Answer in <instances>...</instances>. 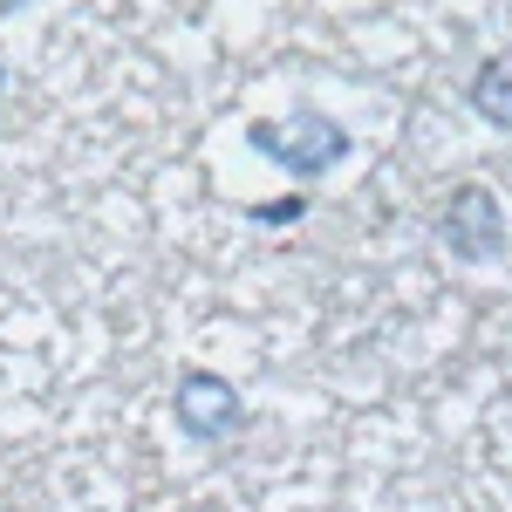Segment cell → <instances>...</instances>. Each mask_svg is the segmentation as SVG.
<instances>
[{
  "label": "cell",
  "instance_id": "cell-2",
  "mask_svg": "<svg viewBox=\"0 0 512 512\" xmlns=\"http://www.w3.org/2000/svg\"><path fill=\"white\" fill-rule=\"evenodd\" d=\"M171 417H178V431L192 437V444H233V437L253 424L239 383L219 376V369H185L178 390H171Z\"/></svg>",
  "mask_w": 512,
  "mask_h": 512
},
{
  "label": "cell",
  "instance_id": "cell-3",
  "mask_svg": "<svg viewBox=\"0 0 512 512\" xmlns=\"http://www.w3.org/2000/svg\"><path fill=\"white\" fill-rule=\"evenodd\" d=\"M437 239L458 253V260H499L506 253V205H499V192L492 185H451L444 192V205H437Z\"/></svg>",
  "mask_w": 512,
  "mask_h": 512
},
{
  "label": "cell",
  "instance_id": "cell-5",
  "mask_svg": "<svg viewBox=\"0 0 512 512\" xmlns=\"http://www.w3.org/2000/svg\"><path fill=\"white\" fill-rule=\"evenodd\" d=\"M294 219H308V198H267V205H253V226H294Z\"/></svg>",
  "mask_w": 512,
  "mask_h": 512
},
{
  "label": "cell",
  "instance_id": "cell-1",
  "mask_svg": "<svg viewBox=\"0 0 512 512\" xmlns=\"http://www.w3.org/2000/svg\"><path fill=\"white\" fill-rule=\"evenodd\" d=\"M246 144H253L267 164H280L287 178H328V171L355 151L349 123L328 117V110H315V103H294L287 117L246 123Z\"/></svg>",
  "mask_w": 512,
  "mask_h": 512
},
{
  "label": "cell",
  "instance_id": "cell-6",
  "mask_svg": "<svg viewBox=\"0 0 512 512\" xmlns=\"http://www.w3.org/2000/svg\"><path fill=\"white\" fill-rule=\"evenodd\" d=\"M21 7H28V0H0V21H7V14H21Z\"/></svg>",
  "mask_w": 512,
  "mask_h": 512
},
{
  "label": "cell",
  "instance_id": "cell-4",
  "mask_svg": "<svg viewBox=\"0 0 512 512\" xmlns=\"http://www.w3.org/2000/svg\"><path fill=\"white\" fill-rule=\"evenodd\" d=\"M465 103H472L478 123H492V130H512V55H485L465 82Z\"/></svg>",
  "mask_w": 512,
  "mask_h": 512
},
{
  "label": "cell",
  "instance_id": "cell-7",
  "mask_svg": "<svg viewBox=\"0 0 512 512\" xmlns=\"http://www.w3.org/2000/svg\"><path fill=\"white\" fill-rule=\"evenodd\" d=\"M0 96H7V62H0Z\"/></svg>",
  "mask_w": 512,
  "mask_h": 512
}]
</instances>
